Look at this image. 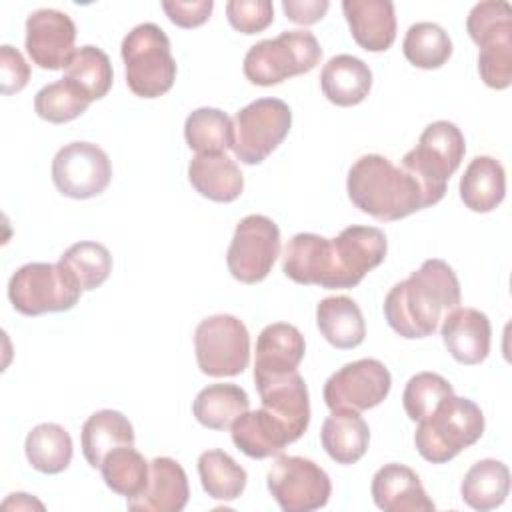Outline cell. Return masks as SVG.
Wrapping results in <instances>:
<instances>
[{
	"label": "cell",
	"mask_w": 512,
	"mask_h": 512,
	"mask_svg": "<svg viewBox=\"0 0 512 512\" xmlns=\"http://www.w3.org/2000/svg\"><path fill=\"white\" fill-rule=\"evenodd\" d=\"M268 492L284 512L324 508L332 494L328 474L310 458L278 456L266 476Z\"/></svg>",
	"instance_id": "11"
},
{
	"label": "cell",
	"mask_w": 512,
	"mask_h": 512,
	"mask_svg": "<svg viewBox=\"0 0 512 512\" xmlns=\"http://www.w3.org/2000/svg\"><path fill=\"white\" fill-rule=\"evenodd\" d=\"M194 352L202 374L212 378L238 376L250 362V334L232 314H214L194 330Z\"/></svg>",
	"instance_id": "9"
},
{
	"label": "cell",
	"mask_w": 512,
	"mask_h": 512,
	"mask_svg": "<svg viewBox=\"0 0 512 512\" xmlns=\"http://www.w3.org/2000/svg\"><path fill=\"white\" fill-rule=\"evenodd\" d=\"M72 438L68 430L54 422L34 426L24 440L28 464L42 474H60L72 462Z\"/></svg>",
	"instance_id": "33"
},
{
	"label": "cell",
	"mask_w": 512,
	"mask_h": 512,
	"mask_svg": "<svg viewBox=\"0 0 512 512\" xmlns=\"http://www.w3.org/2000/svg\"><path fill=\"white\" fill-rule=\"evenodd\" d=\"M390 370L376 358H360L338 368L324 384V402L330 410H370L390 394Z\"/></svg>",
	"instance_id": "14"
},
{
	"label": "cell",
	"mask_w": 512,
	"mask_h": 512,
	"mask_svg": "<svg viewBox=\"0 0 512 512\" xmlns=\"http://www.w3.org/2000/svg\"><path fill=\"white\" fill-rule=\"evenodd\" d=\"M126 84L140 98H158L166 94L176 80V60L170 52L166 32L154 24L144 22L134 26L120 46Z\"/></svg>",
	"instance_id": "5"
},
{
	"label": "cell",
	"mask_w": 512,
	"mask_h": 512,
	"mask_svg": "<svg viewBox=\"0 0 512 512\" xmlns=\"http://www.w3.org/2000/svg\"><path fill=\"white\" fill-rule=\"evenodd\" d=\"M306 352L302 332L288 322L268 324L256 340L254 376H272L298 370Z\"/></svg>",
	"instance_id": "24"
},
{
	"label": "cell",
	"mask_w": 512,
	"mask_h": 512,
	"mask_svg": "<svg viewBox=\"0 0 512 512\" xmlns=\"http://www.w3.org/2000/svg\"><path fill=\"white\" fill-rule=\"evenodd\" d=\"M6 502H16V508H34L38 506L40 510L44 508L38 500L30 498V494H24V492H16V494H10V498Z\"/></svg>",
	"instance_id": "46"
},
{
	"label": "cell",
	"mask_w": 512,
	"mask_h": 512,
	"mask_svg": "<svg viewBox=\"0 0 512 512\" xmlns=\"http://www.w3.org/2000/svg\"><path fill=\"white\" fill-rule=\"evenodd\" d=\"M322 58L316 36L308 30H284L250 46L244 56V76L256 86H276L310 72Z\"/></svg>",
	"instance_id": "7"
},
{
	"label": "cell",
	"mask_w": 512,
	"mask_h": 512,
	"mask_svg": "<svg viewBox=\"0 0 512 512\" xmlns=\"http://www.w3.org/2000/svg\"><path fill=\"white\" fill-rule=\"evenodd\" d=\"M214 2L212 0H196V2H178V0H164L162 10L166 12L168 20L180 28H196L202 26L212 14Z\"/></svg>",
	"instance_id": "44"
},
{
	"label": "cell",
	"mask_w": 512,
	"mask_h": 512,
	"mask_svg": "<svg viewBox=\"0 0 512 512\" xmlns=\"http://www.w3.org/2000/svg\"><path fill=\"white\" fill-rule=\"evenodd\" d=\"M82 454L92 468H100L106 454L120 446H134V428L118 410H98L82 424Z\"/></svg>",
	"instance_id": "30"
},
{
	"label": "cell",
	"mask_w": 512,
	"mask_h": 512,
	"mask_svg": "<svg viewBox=\"0 0 512 512\" xmlns=\"http://www.w3.org/2000/svg\"><path fill=\"white\" fill-rule=\"evenodd\" d=\"M402 52L412 66L436 70L452 56V40L442 26L434 22H416L406 30Z\"/></svg>",
	"instance_id": "38"
},
{
	"label": "cell",
	"mask_w": 512,
	"mask_h": 512,
	"mask_svg": "<svg viewBox=\"0 0 512 512\" xmlns=\"http://www.w3.org/2000/svg\"><path fill=\"white\" fill-rule=\"evenodd\" d=\"M64 78L72 80L76 86H80L86 96L94 102L104 98L114 80V70L108 54L96 46H80L72 52L66 68Z\"/></svg>",
	"instance_id": "37"
},
{
	"label": "cell",
	"mask_w": 512,
	"mask_h": 512,
	"mask_svg": "<svg viewBox=\"0 0 512 512\" xmlns=\"http://www.w3.org/2000/svg\"><path fill=\"white\" fill-rule=\"evenodd\" d=\"M330 2L328 0H284L282 2V10L286 14V18L294 24H302V26H310L316 24L318 20L324 18V14L328 12Z\"/></svg>",
	"instance_id": "45"
},
{
	"label": "cell",
	"mask_w": 512,
	"mask_h": 512,
	"mask_svg": "<svg viewBox=\"0 0 512 512\" xmlns=\"http://www.w3.org/2000/svg\"><path fill=\"white\" fill-rule=\"evenodd\" d=\"M322 448L336 464L358 462L370 442V428L356 410L338 408L324 420L320 430Z\"/></svg>",
	"instance_id": "27"
},
{
	"label": "cell",
	"mask_w": 512,
	"mask_h": 512,
	"mask_svg": "<svg viewBox=\"0 0 512 512\" xmlns=\"http://www.w3.org/2000/svg\"><path fill=\"white\" fill-rule=\"evenodd\" d=\"M332 246V278L328 290L354 288L362 278L380 266L388 252V240L376 226H348L336 238H330Z\"/></svg>",
	"instance_id": "15"
},
{
	"label": "cell",
	"mask_w": 512,
	"mask_h": 512,
	"mask_svg": "<svg viewBox=\"0 0 512 512\" xmlns=\"http://www.w3.org/2000/svg\"><path fill=\"white\" fill-rule=\"evenodd\" d=\"M484 414L470 398L446 396L428 416L418 420L414 446L432 464H446L484 434Z\"/></svg>",
	"instance_id": "3"
},
{
	"label": "cell",
	"mask_w": 512,
	"mask_h": 512,
	"mask_svg": "<svg viewBox=\"0 0 512 512\" xmlns=\"http://www.w3.org/2000/svg\"><path fill=\"white\" fill-rule=\"evenodd\" d=\"M262 408L278 418L294 442L308 430L310 424V396L304 378L298 370L272 376H254Z\"/></svg>",
	"instance_id": "17"
},
{
	"label": "cell",
	"mask_w": 512,
	"mask_h": 512,
	"mask_svg": "<svg viewBox=\"0 0 512 512\" xmlns=\"http://www.w3.org/2000/svg\"><path fill=\"white\" fill-rule=\"evenodd\" d=\"M190 486L184 468L168 456H158L150 462V474L144 490L126 498L132 512H180L188 504Z\"/></svg>",
	"instance_id": "19"
},
{
	"label": "cell",
	"mask_w": 512,
	"mask_h": 512,
	"mask_svg": "<svg viewBox=\"0 0 512 512\" xmlns=\"http://www.w3.org/2000/svg\"><path fill=\"white\" fill-rule=\"evenodd\" d=\"M104 484L126 498L138 496L150 474V462L144 460V456L134 450V446H120L106 454L102 466H100Z\"/></svg>",
	"instance_id": "39"
},
{
	"label": "cell",
	"mask_w": 512,
	"mask_h": 512,
	"mask_svg": "<svg viewBox=\"0 0 512 512\" xmlns=\"http://www.w3.org/2000/svg\"><path fill=\"white\" fill-rule=\"evenodd\" d=\"M80 294L78 284L58 262L24 264L8 282V298L14 310L24 316L66 312L78 304Z\"/></svg>",
	"instance_id": "8"
},
{
	"label": "cell",
	"mask_w": 512,
	"mask_h": 512,
	"mask_svg": "<svg viewBox=\"0 0 512 512\" xmlns=\"http://www.w3.org/2000/svg\"><path fill=\"white\" fill-rule=\"evenodd\" d=\"M440 334L448 354L460 364H480L490 352L492 326L488 316L476 308H452L442 318Z\"/></svg>",
	"instance_id": "18"
},
{
	"label": "cell",
	"mask_w": 512,
	"mask_h": 512,
	"mask_svg": "<svg viewBox=\"0 0 512 512\" xmlns=\"http://www.w3.org/2000/svg\"><path fill=\"white\" fill-rule=\"evenodd\" d=\"M346 190L360 212L380 222H394L428 208L418 180L380 154H364L350 166Z\"/></svg>",
	"instance_id": "2"
},
{
	"label": "cell",
	"mask_w": 512,
	"mask_h": 512,
	"mask_svg": "<svg viewBox=\"0 0 512 512\" xmlns=\"http://www.w3.org/2000/svg\"><path fill=\"white\" fill-rule=\"evenodd\" d=\"M76 40V26L66 12L40 8L26 18V52L42 70L66 68Z\"/></svg>",
	"instance_id": "16"
},
{
	"label": "cell",
	"mask_w": 512,
	"mask_h": 512,
	"mask_svg": "<svg viewBox=\"0 0 512 512\" xmlns=\"http://www.w3.org/2000/svg\"><path fill=\"white\" fill-rule=\"evenodd\" d=\"M234 446L248 458L278 456L288 444L294 442L288 428L274 418L262 406L258 410H246L230 426Z\"/></svg>",
	"instance_id": "23"
},
{
	"label": "cell",
	"mask_w": 512,
	"mask_h": 512,
	"mask_svg": "<svg viewBox=\"0 0 512 512\" xmlns=\"http://www.w3.org/2000/svg\"><path fill=\"white\" fill-rule=\"evenodd\" d=\"M460 304V282L452 266L440 258L424 260L384 298V318L402 338L432 336L440 320Z\"/></svg>",
	"instance_id": "1"
},
{
	"label": "cell",
	"mask_w": 512,
	"mask_h": 512,
	"mask_svg": "<svg viewBox=\"0 0 512 512\" xmlns=\"http://www.w3.org/2000/svg\"><path fill=\"white\" fill-rule=\"evenodd\" d=\"M198 476L204 492L220 502L236 500L248 482L246 470L224 450H206L198 458Z\"/></svg>",
	"instance_id": "35"
},
{
	"label": "cell",
	"mask_w": 512,
	"mask_h": 512,
	"mask_svg": "<svg viewBox=\"0 0 512 512\" xmlns=\"http://www.w3.org/2000/svg\"><path fill=\"white\" fill-rule=\"evenodd\" d=\"M90 102L80 86L68 78H60L36 92L34 112L50 124H64L82 116Z\"/></svg>",
	"instance_id": "40"
},
{
	"label": "cell",
	"mask_w": 512,
	"mask_h": 512,
	"mask_svg": "<svg viewBox=\"0 0 512 512\" xmlns=\"http://www.w3.org/2000/svg\"><path fill=\"white\" fill-rule=\"evenodd\" d=\"M370 492L374 504L384 512H432L436 508L418 474L398 462L384 464L376 470Z\"/></svg>",
	"instance_id": "20"
},
{
	"label": "cell",
	"mask_w": 512,
	"mask_h": 512,
	"mask_svg": "<svg viewBox=\"0 0 512 512\" xmlns=\"http://www.w3.org/2000/svg\"><path fill=\"white\" fill-rule=\"evenodd\" d=\"M320 88L328 102L340 108L356 106L370 94L372 70L352 54H336L320 72Z\"/></svg>",
	"instance_id": "25"
},
{
	"label": "cell",
	"mask_w": 512,
	"mask_h": 512,
	"mask_svg": "<svg viewBox=\"0 0 512 512\" xmlns=\"http://www.w3.org/2000/svg\"><path fill=\"white\" fill-rule=\"evenodd\" d=\"M282 272L296 284L330 286L332 278V246L330 238L312 232L292 236L284 248Z\"/></svg>",
	"instance_id": "22"
},
{
	"label": "cell",
	"mask_w": 512,
	"mask_h": 512,
	"mask_svg": "<svg viewBox=\"0 0 512 512\" xmlns=\"http://www.w3.org/2000/svg\"><path fill=\"white\" fill-rule=\"evenodd\" d=\"M510 492V470L504 462L486 458L470 466L460 484L462 500L478 510L486 512L498 508Z\"/></svg>",
	"instance_id": "31"
},
{
	"label": "cell",
	"mask_w": 512,
	"mask_h": 512,
	"mask_svg": "<svg viewBox=\"0 0 512 512\" xmlns=\"http://www.w3.org/2000/svg\"><path fill=\"white\" fill-rule=\"evenodd\" d=\"M226 16L240 34H258L274 22V6L270 0H230Z\"/></svg>",
	"instance_id": "42"
},
{
	"label": "cell",
	"mask_w": 512,
	"mask_h": 512,
	"mask_svg": "<svg viewBox=\"0 0 512 512\" xmlns=\"http://www.w3.org/2000/svg\"><path fill=\"white\" fill-rule=\"evenodd\" d=\"M454 394L452 384L436 372L414 374L402 392V406L412 422L428 416L446 396Z\"/></svg>",
	"instance_id": "41"
},
{
	"label": "cell",
	"mask_w": 512,
	"mask_h": 512,
	"mask_svg": "<svg viewBox=\"0 0 512 512\" xmlns=\"http://www.w3.org/2000/svg\"><path fill=\"white\" fill-rule=\"evenodd\" d=\"M466 154L464 134L454 122L436 120L424 128L418 144L402 156L400 166L420 184L428 206L438 204L446 194L450 176Z\"/></svg>",
	"instance_id": "4"
},
{
	"label": "cell",
	"mask_w": 512,
	"mask_h": 512,
	"mask_svg": "<svg viewBox=\"0 0 512 512\" xmlns=\"http://www.w3.org/2000/svg\"><path fill=\"white\" fill-rule=\"evenodd\" d=\"M248 408L250 398L238 384H210L192 402L194 418L210 430H228Z\"/></svg>",
	"instance_id": "32"
},
{
	"label": "cell",
	"mask_w": 512,
	"mask_h": 512,
	"mask_svg": "<svg viewBox=\"0 0 512 512\" xmlns=\"http://www.w3.org/2000/svg\"><path fill=\"white\" fill-rule=\"evenodd\" d=\"M344 18L354 42L366 52H386L396 40V14L390 0H344Z\"/></svg>",
	"instance_id": "21"
},
{
	"label": "cell",
	"mask_w": 512,
	"mask_h": 512,
	"mask_svg": "<svg viewBox=\"0 0 512 512\" xmlns=\"http://www.w3.org/2000/svg\"><path fill=\"white\" fill-rule=\"evenodd\" d=\"M30 80V66L26 64L24 56L4 44L0 46V92L4 96H10L14 92H20Z\"/></svg>",
	"instance_id": "43"
},
{
	"label": "cell",
	"mask_w": 512,
	"mask_h": 512,
	"mask_svg": "<svg viewBox=\"0 0 512 512\" xmlns=\"http://www.w3.org/2000/svg\"><path fill=\"white\" fill-rule=\"evenodd\" d=\"M184 138L196 154H218L234 146V120L218 108H196L186 116Z\"/></svg>",
	"instance_id": "34"
},
{
	"label": "cell",
	"mask_w": 512,
	"mask_h": 512,
	"mask_svg": "<svg viewBox=\"0 0 512 512\" xmlns=\"http://www.w3.org/2000/svg\"><path fill=\"white\" fill-rule=\"evenodd\" d=\"M110 180V158L92 142H70L52 160V182L62 196L88 200L102 194Z\"/></svg>",
	"instance_id": "13"
},
{
	"label": "cell",
	"mask_w": 512,
	"mask_h": 512,
	"mask_svg": "<svg viewBox=\"0 0 512 512\" xmlns=\"http://www.w3.org/2000/svg\"><path fill=\"white\" fill-rule=\"evenodd\" d=\"M316 324L328 344L350 350L364 342L366 322L360 306L348 296H328L316 306Z\"/></svg>",
	"instance_id": "29"
},
{
	"label": "cell",
	"mask_w": 512,
	"mask_h": 512,
	"mask_svg": "<svg viewBox=\"0 0 512 512\" xmlns=\"http://www.w3.org/2000/svg\"><path fill=\"white\" fill-rule=\"evenodd\" d=\"M292 110L280 98H258L234 116V156L248 166L262 164L288 136Z\"/></svg>",
	"instance_id": "10"
},
{
	"label": "cell",
	"mask_w": 512,
	"mask_h": 512,
	"mask_svg": "<svg viewBox=\"0 0 512 512\" xmlns=\"http://www.w3.org/2000/svg\"><path fill=\"white\" fill-rule=\"evenodd\" d=\"M506 196L504 166L492 156H476L460 178V198L472 212H492Z\"/></svg>",
	"instance_id": "28"
},
{
	"label": "cell",
	"mask_w": 512,
	"mask_h": 512,
	"mask_svg": "<svg viewBox=\"0 0 512 512\" xmlns=\"http://www.w3.org/2000/svg\"><path fill=\"white\" fill-rule=\"evenodd\" d=\"M58 264L72 276L82 292L102 286L112 272V256L100 242L82 240L62 252Z\"/></svg>",
	"instance_id": "36"
},
{
	"label": "cell",
	"mask_w": 512,
	"mask_h": 512,
	"mask_svg": "<svg viewBox=\"0 0 512 512\" xmlns=\"http://www.w3.org/2000/svg\"><path fill=\"white\" fill-rule=\"evenodd\" d=\"M192 188L212 202H232L244 190V176L224 152L196 154L188 164Z\"/></svg>",
	"instance_id": "26"
},
{
	"label": "cell",
	"mask_w": 512,
	"mask_h": 512,
	"mask_svg": "<svg viewBox=\"0 0 512 512\" xmlns=\"http://www.w3.org/2000/svg\"><path fill=\"white\" fill-rule=\"evenodd\" d=\"M280 254V230L264 214L244 216L234 230L226 252V266L232 278L244 284L262 282Z\"/></svg>",
	"instance_id": "12"
},
{
	"label": "cell",
	"mask_w": 512,
	"mask_h": 512,
	"mask_svg": "<svg viewBox=\"0 0 512 512\" xmlns=\"http://www.w3.org/2000/svg\"><path fill=\"white\" fill-rule=\"evenodd\" d=\"M466 32L478 44V72L492 90L512 84V8L504 0H484L472 6Z\"/></svg>",
	"instance_id": "6"
}]
</instances>
